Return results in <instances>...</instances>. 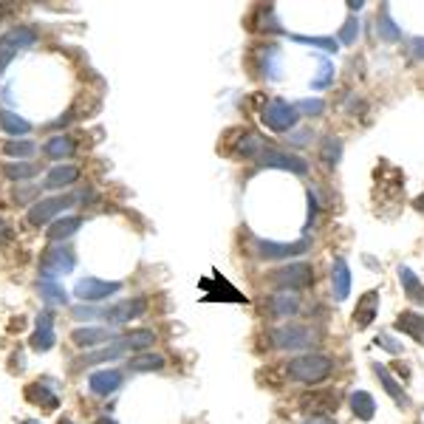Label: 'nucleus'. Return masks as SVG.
<instances>
[{
	"label": "nucleus",
	"instance_id": "nucleus-1",
	"mask_svg": "<svg viewBox=\"0 0 424 424\" xmlns=\"http://www.w3.org/2000/svg\"><path fill=\"white\" fill-rule=\"evenodd\" d=\"M334 359L331 356H325V353H300V356H294V359H288V365H286V376L291 379V382H300V385H320V382H325L331 373H334Z\"/></svg>",
	"mask_w": 424,
	"mask_h": 424
},
{
	"label": "nucleus",
	"instance_id": "nucleus-2",
	"mask_svg": "<svg viewBox=\"0 0 424 424\" xmlns=\"http://www.w3.org/2000/svg\"><path fill=\"white\" fill-rule=\"evenodd\" d=\"M269 340H272V345L281 348V351H303V348L317 345L320 331L311 328V325H303V323H283L278 328H272Z\"/></svg>",
	"mask_w": 424,
	"mask_h": 424
},
{
	"label": "nucleus",
	"instance_id": "nucleus-3",
	"mask_svg": "<svg viewBox=\"0 0 424 424\" xmlns=\"http://www.w3.org/2000/svg\"><path fill=\"white\" fill-rule=\"evenodd\" d=\"M261 119H263V125H266L269 131H275V133H288V131H294V125L300 122V111H297L291 102H286V99H272V102L263 105Z\"/></svg>",
	"mask_w": 424,
	"mask_h": 424
},
{
	"label": "nucleus",
	"instance_id": "nucleus-4",
	"mask_svg": "<svg viewBox=\"0 0 424 424\" xmlns=\"http://www.w3.org/2000/svg\"><path fill=\"white\" fill-rule=\"evenodd\" d=\"M76 266V252L71 246H51L46 249V255L40 258V275L43 281H57L60 275H71Z\"/></svg>",
	"mask_w": 424,
	"mask_h": 424
},
{
	"label": "nucleus",
	"instance_id": "nucleus-5",
	"mask_svg": "<svg viewBox=\"0 0 424 424\" xmlns=\"http://www.w3.org/2000/svg\"><path fill=\"white\" fill-rule=\"evenodd\" d=\"M34 43H37L34 29H26V26L9 29V31L0 37V74L9 69V63H11L23 49H31Z\"/></svg>",
	"mask_w": 424,
	"mask_h": 424
},
{
	"label": "nucleus",
	"instance_id": "nucleus-6",
	"mask_svg": "<svg viewBox=\"0 0 424 424\" xmlns=\"http://www.w3.org/2000/svg\"><path fill=\"white\" fill-rule=\"evenodd\" d=\"M272 286H278L281 291H297V288H308L314 283V269L311 263H288L281 266L269 275Z\"/></svg>",
	"mask_w": 424,
	"mask_h": 424
},
{
	"label": "nucleus",
	"instance_id": "nucleus-7",
	"mask_svg": "<svg viewBox=\"0 0 424 424\" xmlns=\"http://www.w3.org/2000/svg\"><path fill=\"white\" fill-rule=\"evenodd\" d=\"M337 405H340V396L331 388H311L300 396V410L308 416H331Z\"/></svg>",
	"mask_w": 424,
	"mask_h": 424
},
{
	"label": "nucleus",
	"instance_id": "nucleus-8",
	"mask_svg": "<svg viewBox=\"0 0 424 424\" xmlns=\"http://www.w3.org/2000/svg\"><path fill=\"white\" fill-rule=\"evenodd\" d=\"M122 288L119 281H102V278H82L74 286V297H79L82 303H99V300H108L113 297L116 291Z\"/></svg>",
	"mask_w": 424,
	"mask_h": 424
},
{
	"label": "nucleus",
	"instance_id": "nucleus-9",
	"mask_svg": "<svg viewBox=\"0 0 424 424\" xmlns=\"http://www.w3.org/2000/svg\"><path fill=\"white\" fill-rule=\"evenodd\" d=\"M74 204V196H54V198H40L37 204H31V210L26 215V221L31 226H46L51 218H57L60 212Z\"/></svg>",
	"mask_w": 424,
	"mask_h": 424
},
{
	"label": "nucleus",
	"instance_id": "nucleus-10",
	"mask_svg": "<svg viewBox=\"0 0 424 424\" xmlns=\"http://www.w3.org/2000/svg\"><path fill=\"white\" fill-rule=\"evenodd\" d=\"M308 241H294V243H275V241H258L255 243V255L263 258V261H288V258H297V255H306L308 252Z\"/></svg>",
	"mask_w": 424,
	"mask_h": 424
},
{
	"label": "nucleus",
	"instance_id": "nucleus-11",
	"mask_svg": "<svg viewBox=\"0 0 424 424\" xmlns=\"http://www.w3.org/2000/svg\"><path fill=\"white\" fill-rule=\"evenodd\" d=\"M261 167H278V170H288L294 176H306L308 173V161H303L300 156L294 153H286V150H275V147H266L263 156L258 158Z\"/></svg>",
	"mask_w": 424,
	"mask_h": 424
},
{
	"label": "nucleus",
	"instance_id": "nucleus-12",
	"mask_svg": "<svg viewBox=\"0 0 424 424\" xmlns=\"http://www.w3.org/2000/svg\"><path fill=\"white\" fill-rule=\"evenodd\" d=\"M147 311V300L144 297H128V300H119L113 306H108L102 311V320H111L113 325H125L131 320H136Z\"/></svg>",
	"mask_w": 424,
	"mask_h": 424
},
{
	"label": "nucleus",
	"instance_id": "nucleus-13",
	"mask_svg": "<svg viewBox=\"0 0 424 424\" xmlns=\"http://www.w3.org/2000/svg\"><path fill=\"white\" fill-rule=\"evenodd\" d=\"M125 385V373L119 368H102L88 376V388L94 396H111Z\"/></svg>",
	"mask_w": 424,
	"mask_h": 424
},
{
	"label": "nucleus",
	"instance_id": "nucleus-14",
	"mask_svg": "<svg viewBox=\"0 0 424 424\" xmlns=\"http://www.w3.org/2000/svg\"><path fill=\"white\" fill-rule=\"evenodd\" d=\"M376 314H379V291H365V294L356 300V308H353V314H351L353 328H356V331L370 328L373 320H376Z\"/></svg>",
	"mask_w": 424,
	"mask_h": 424
},
{
	"label": "nucleus",
	"instance_id": "nucleus-15",
	"mask_svg": "<svg viewBox=\"0 0 424 424\" xmlns=\"http://www.w3.org/2000/svg\"><path fill=\"white\" fill-rule=\"evenodd\" d=\"M31 348L37 353H46L54 348V343H57V331H54V317L49 314V311H43L40 317H37V328H34V334H31Z\"/></svg>",
	"mask_w": 424,
	"mask_h": 424
},
{
	"label": "nucleus",
	"instance_id": "nucleus-16",
	"mask_svg": "<svg viewBox=\"0 0 424 424\" xmlns=\"http://www.w3.org/2000/svg\"><path fill=\"white\" fill-rule=\"evenodd\" d=\"M113 340H116V331L99 328V325H85V328H76L71 334V343L76 348H94V345H105V343H113Z\"/></svg>",
	"mask_w": 424,
	"mask_h": 424
},
{
	"label": "nucleus",
	"instance_id": "nucleus-17",
	"mask_svg": "<svg viewBox=\"0 0 424 424\" xmlns=\"http://www.w3.org/2000/svg\"><path fill=\"white\" fill-rule=\"evenodd\" d=\"M300 311V297L294 291H278L269 297V314L275 320H288Z\"/></svg>",
	"mask_w": 424,
	"mask_h": 424
},
{
	"label": "nucleus",
	"instance_id": "nucleus-18",
	"mask_svg": "<svg viewBox=\"0 0 424 424\" xmlns=\"http://www.w3.org/2000/svg\"><path fill=\"white\" fill-rule=\"evenodd\" d=\"M373 373H376V379H379V385H382V390L399 405V408H408V393H405V388L399 385V379L385 368V365H373Z\"/></svg>",
	"mask_w": 424,
	"mask_h": 424
},
{
	"label": "nucleus",
	"instance_id": "nucleus-19",
	"mask_svg": "<svg viewBox=\"0 0 424 424\" xmlns=\"http://www.w3.org/2000/svg\"><path fill=\"white\" fill-rule=\"evenodd\" d=\"M331 288H334V300L337 303H345L348 294H351V269L343 258L334 261V269H331Z\"/></svg>",
	"mask_w": 424,
	"mask_h": 424
},
{
	"label": "nucleus",
	"instance_id": "nucleus-20",
	"mask_svg": "<svg viewBox=\"0 0 424 424\" xmlns=\"http://www.w3.org/2000/svg\"><path fill=\"white\" fill-rule=\"evenodd\" d=\"M263 150H266V141L261 139L258 133H252V131H243L241 139H235V150L232 153L238 158H255L258 161L263 156Z\"/></svg>",
	"mask_w": 424,
	"mask_h": 424
},
{
	"label": "nucleus",
	"instance_id": "nucleus-21",
	"mask_svg": "<svg viewBox=\"0 0 424 424\" xmlns=\"http://www.w3.org/2000/svg\"><path fill=\"white\" fill-rule=\"evenodd\" d=\"M399 283H402V291H405V297L410 300V303H416V306H424V283L419 281V275L410 269V266H399Z\"/></svg>",
	"mask_w": 424,
	"mask_h": 424
},
{
	"label": "nucleus",
	"instance_id": "nucleus-22",
	"mask_svg": "<svg viewBox=\"0 0 424 424\" xmlns=\"http://www.w3.org/2000/svg\"><path fill=\"white\" fill-rule=\"evenodd\" d=\"M393 328H396V331H402V334H408V337H413L416 343H422L424 345V314H416V311H402V314L396 317Z\"/></svg>",
	"mask_w": 424,
	"mask_h": 424
},
{
	"label": "nucleus",
	"instance_id": "nucleus-23",
	"mask_svg": "<svg viewBox=\"0 0 424 424\" xmlns=\"http://www.w3.org/2000/svg\"><path fill=\"white\" fill-rule=\"evenodd\" d=\"M76 178H79V170H76V167H71V164H57V167L49 170L43 187H46V190H63V187H71Z\"/></svg>",
	"mask_w": 424,
	"mask_h": 424
},
{
	"label": "nucleus",
	"instance_id": "nucleus-24",
	"mask_svg": "<svg viewBox=\"0 0 424 424\" xmlns=\"http://www.w3.org/2000/svg\"><path fill=\"white\" fill-rule=\"evenodd\" d=\"M79 226H82V218H79V215H63V218H57V221L49 226V232H46V235H49V241H51V243H63V241L71 238Z\"/></svg>",
	"mask_w": 424,
	"mask_h": 424
},
{
	"label": "nucleus",
	"instance_id": "nucleus-25",
	"mask_svg": "<svg viewBox=\"0 0 424 424\" xmlns=\"http://www.w3.org/2000/svg\"><path fill=\"white\" fill-rule=\"evenodd\" d=\"M351 410L356 419H362V422H370L373 416H376V402H373V396L368 393V390H353L351 393Z\"/></svg>",
	"mask_w": 424,
	"mask_h": 424
},
{
	"label": "nucleus",
	"instance_id": "nucleus-26",
	"mask_svg": "<svg viewBox=\"0 0 424 424\" xmlns=\"http://www.w3.org/2000/svg\"><path fill=\"white\" fill-rule=\"evenodd\" d=\"M125 351H128V348H125V345L116 340L113 345H108V348H102V351L79 356V359H76V365H79V368H91V365H99V362H113V359H119V356H122Z\"/></svg>",
	"mask_w": 424,
	"mask_h": 424
},
{
	"label": "nucleus",
	"instance_id": "nucleus-27",
	"mask_svg": "<svg viewBox=\"0 0 424 424\" xmlns=\"http://www.w3.org/2000/svg\"><path fill=\"white\" fill-rule=\"evenodd\" d=\"M3 176L9 181H29V178L40 176V164H31V161H6L3 164Z\"/></svg>",
	"mask_w": 424,
	"mask_h": 424
},
{
	"label": "nucleus",
	"instance_id": "nucleus-28",
	"mask_svg": "<svg viewBox=\"0 0 424 424\" xmlns=\"http://www.w3.org/2000/svg\"><path fill=\"white\" fill-rule=\"evenodd\" d=\"M119 343H122L128 351H147V348L156 343V331H150V328H133V331H128L125 337H119Z\"/></svg>",
	"mask_w": 424,
	"mask_h": 424
},
{
	"label": "nucleus",
	"instance_id": "nucleus-29",
	"mask_svg": "<svg viewBox=\"0 0 424 424\" xmlns=\"http://www.w3.org/2000/svg\"><path fill=\"white\" fill-rule=\"evenodd\" d=\"M74 150H76V141L71 139V136H51V139L46 141V147H43V153L49 158H54V161L74 156Z\"/></svg>",
	"mask_w": 424,
	"mask_h": 424
},
{
	"label": "nucleus",
	"instance_id": "nucleus-30",
	"mask_svg": "<svg viewBox=\"0 0 424 424\" xmlns=\"http://www.w3.org/2000/svg\"><path fill=\"white\" fill-rule=\"evenodd\" d=\"M26 399H29L31 405L46 408V410H57V405H60V399H57L49 388H43L40 382H34V385H29V388H26Z\"/></svg>",
	"mask_w": 424,
	"mask_h": 424
},
{
	"label": "nucleus",
	"instance_id": "nucleus-31",
	"mask_svg": "<svg viewBox=\"0 0 424 424\" xmlns=\"http://www.w3.org/2000/svg\"><path fill=\"white\" fill-rule=\"evenodd\" d=\"M0 128L9 136H26V133H31V122L23 119V116H17V113H11V111H0Z\"/></svg>",
	"mask_w": 424,
	"mask_h": 424
},
{
	"label": "nucleus",
	"instance_id": "nucleus-32",
	"mask_svg": "<svg viewBox=\"0 0 424 424\" xmlns=\"http://www.w3.org/2000/svg\"><path fill=\"white\" fill-rule=\"evenodd\" d=\"M161 368H164V356L161 353H141V356H133L128 362L131 373H153V370H161Z\"/></svg>",
	"mask_w": 424,
	"mask_h": 424
},
{
	"label": "nucleus",
	"instance_id": "nucleus-33",
	"mask_svg": "<svg viewBox=\"0 0 424 424\" xmlns=\"http://www.w3.org/2000/svg\"><path fill=\"white\" fill-rule=\"evenodd\" d=\"M340 158H343V139H337V136H325L323 147H320V161L331 170V167L340 164Z\"/></svg>",
	"mask_w": 424,
	"mask_h": 424
},
{
	"label": "nucleus",
	"instance_id": "nucleus-34",
	"mask_svg": "<svg viewBox=\"0 0 424 424\" xmlns=\"http://www.w3.org/2000/svg\"><path fill=\"white\" fill-rule=\"evenodd\" d=\"M40 294H43L46 303H54V306H66V303H69L66 288L57 281H40Z\"/></svg>",
	"mask_w": 424,
	"mask_h": 424
},
{
	"label": "nucleus",
	"instance_id": "nucleus-35",
	"mask_svg": "<svg viewBox=\"0 0 424 424\" xmlns=\"http://www.w3.org/2000/svg\"><path fill=\"white\" fill-rule=\"evenodd\" d=\"M3 153L11 156V158H29L37 153V144L29 139H9L3 144Z\"/></svg>",
	"mask_w": 424,
	"mask_h": 424
},
{
	"label": "nucleus",
	"instance_id": "nucleus-36",
	"mask_svg": "<svg viewBox=\"0 0 424 424\" xmlns=\"http://www.w3.org/2000/svg\"><path fill=\"white\" fill-rule=\"evenodd\" d=\"M376 31H379V37H385V40H399L402 37V29L393 23V17H390V9L385 6L382 9V14H379V26H376Z\"/></svg>",
	"mask_w": 424,
	"mask_h": 424
},
{
	"label": "nucleus",
	"instance_id": "nucleus-37",
	"mask_svg": "<svg viewBox=\"0 0 424 424\" xmlns=\"http://www.w3.org/2000/svg\"><path fill=\"white\" fill-rule=\"evenodd\" d=\"M294 108H297L303 116H320V113L325 111V102H323V99H300Z\"/></svg>",
	"mask_w": 424,
	"mask_h": 424
},
{
	"label": "nucleus",
	"instance_id": "nucleus-38",
	"mask_svg": "<svg viewBox=\"0 0 424 424\" xmlns=\"http://www.w3.org/2000/svg\"><path fill=\"white\" fill-rule=\"evenodd\" d=\"M356 37H359V23H356L353 17H348L345 26H343V31H340V40H343L345 46H351V43H356Z\"/></svg>",
	"mask_w": 424,
	"mask_h": 424
},
{
	"label": "nucleus",
	"instance_id": "nucleus-39",
	"mask_svg": "<svg viewBox=\"0 0 424 424\" xmlns=\"http://www.w3.org/2000/svg\"><path fill=\"white\" fill-rule=\"evenodd\" d=\"M297 40L308 43V46H317L323 51H337V40H331V37H297Z\"/></svg>",
	"mask_w": 424,
	"mask_h": 424
},
{
	"label": "nucleus",
	"instance_id": "nucleus-40",
	"mask_svg": "<svg viewBox=\"0 0 424 424\" xmlns=\"http://www.w3.org/2000/svg\"><path fill=\"white\" fill-rule=\"evenodd\" d=\"M376 345H379V348H385V351H390V353H402V345H393V340H390L388 334L376 337Z\"/></svg>",
	"mask_w": 424,
	"mask_h": 424
},
{
	"label": "nucleus",
	"instance_id": "nucleus-41",
	"mask_svg": "<svg viewBox=\"0 0 424 424\" xmlns=\"http://www.w3.org/2000/svg\"><path fill=\"white\" fill-rule=\"evenodd\" d=\"M314 215H317V196H314V190H308V221H306V226H311Z\"/></svg>",
	"mask_w": 424,
	"mask_h": 424
},
{
	"label": "nucleus",
	"instance_id": "nucleus-42",
	"mask_svg": "<svg viewBox=\"0 0 424 424\" xmlns=\"http://www.w3.org/2000/svg\"><path fill=\"white\" fill-rule=\"evenodd\" d=\"M34 193H37V187H31V190H14V198H17V204H26Z\"/></svg>",
	"mask_w": 424,
	"mask_h": 424
},
{
	"label": "nucleus",
	"instance_id": "nucleus-43",
	"mask_svg": "<svg viewBox=\"0 0 424 424\" xmlns=\"http://www.w3.org/2000/svg\"><path fill=\"white\" fill-rule=\"evenodd\" d=\"M9 241H11V226L0 218V246H3V243H9Z\"/></svg>",
	"mask_w": 424,
	"mask_h": 424
},
{
	"label": "nucleus",
	"instance_id": "nucleus-44",
	"mask_svg": "<svg viewBox=\"0 0 424 424\" xmlns=\"http://www.w3.org/2000/svg\"><path fill=\"white\" fill-rule=\"evenodd\" d=\"M303 424H337V422H334L331 416H308Z\"/></svg>",
	"mask_w": 424,
	"mask_h": 424
},
{
	"label": "nucleus",
	"instance_id": "nucleus-45",
	"mask_svg": "<svg viewBox=\"0 0 424 424\" xmlns=\"http://www.w3.org/2000/svg\"><path fill=\"white\" fill-rule=\"evenodd\" d=\"M413 51H416V57L424 60V37H416V40H413Z\"/></svg>",
	"mask_w": 424,
	"mask_h": 424
},
{
	"label": "nucleus",
	"instance_id": "nucleus-46",
	"mask_svg": "<svg viewBox=\"0 0 424 424\" xmlns=\"http://www.w3.org/2000/svg\"><path fill=\"white\" fill-rule=\"evenodd\" d=\"M306 141H308V133H306V131H303V133H294V136H291V144H306Z\"/></svg>",
	"mask_w": 424,
	"mask_h": 424
},
{
	"label": "nucleus",
	"instance_id": "nucleus-47",
	"mask_svg": "<svg viewBox=\"0 0 424 424\" xmlns=\"http://www.w3.org/2000/svg\"><path fill=\"white\" fill-rule=\"evenodd\" d=\"M348 9H351V11H359V9H362V0H348Z\"/></svg>",
	"mask_w": 424,
	"mask_h": 424
},
{
	"label": "nucleus",
	"instance_id": "nucleus-48",
	"mask_svg": "<svg viewBox=\"0 0 424 424\" xmlns=\"http://www.w3.org/2000/svg\"><path fill=\"white\" fill-rule=\"evenodd\" d=\"M413 207H416V210H419V212H424V196H419V198L413 201Z\"/></svg>",
	"mask_w": 424,
	"mask_h": 424
},
{
	"label": "nucleus",
	"instance_id": "nucleus-49",
	"mask_svg": "<svg viewBox=\"0 0 424 424\" xmlns=\"http://www.w3.org/2000/svg\"><path fill=\"white\" fill-rule=\"evenodd\" d=\"M96 424H116V422H113V419H99Z\"/></svg>",
	"mask_w": 424,
	"mask_h": 424
},
{
	"label": "nucleus",
	"instance_id": "nucleus-50",
	"mask_svg": "<svg viewBox=\"0 0 424 424\" xmlns=\"http://www.w3.org/2000/svg\"><path fill=\"white\" fill-rule=\"evenodd\" d=\"M20 424H40V422H34V419H26V422H20Z\"/></svg>",
	"mask_w": 424,
	"mask_h": 424
},
{
	"label": "nucleus",
	"instance_id": "nucleus-51",
	"mask_svg": "<svg viewBox=\"0 0 424 424\" xmlns=\"http://www.w3.org/2000/svg\"><path fill=\"white\" fill-rule=\"evenodd\" d=\"M60 424H76V422H71V419H60Z\"/></svg>",
	"mask_w": 424,
	"mask_h": 424
}]
</instances>
